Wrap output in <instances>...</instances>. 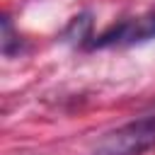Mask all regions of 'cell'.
<instances>
[{
    "label": "cell",
    "mask_w": 155,
    "mask_h": 155,
    "mask_svg": "<svg viewBox=\"0 0 155 155\" xmlns=\"http://www.w3.org/2000/svg\"><path fill=\"white\" fill-rule=\"evenodd\" d=\"M153 148H155V116H143L107 133L94 145V155H143Z\"/></svg>",
    "instance_id": "obj_1"
},
{
    "label": "cell",
    "mask_w": 155,
    "mask_h": 155,
    "mask_svg": "<svg viewBox=\"0 0 155 155\" xmlns=\"http://www.w3.org/2000/svg\"><path fill=\"white\" fill-rule=\"evenodd\" d=\"M155 39V15H145L138 19H128L121 22L119 27L109 29L107 34H102L94 46H109V44H138V41H148Z\"/></svg>",
    "instance_id": "obj_2"
}]
</instances>
